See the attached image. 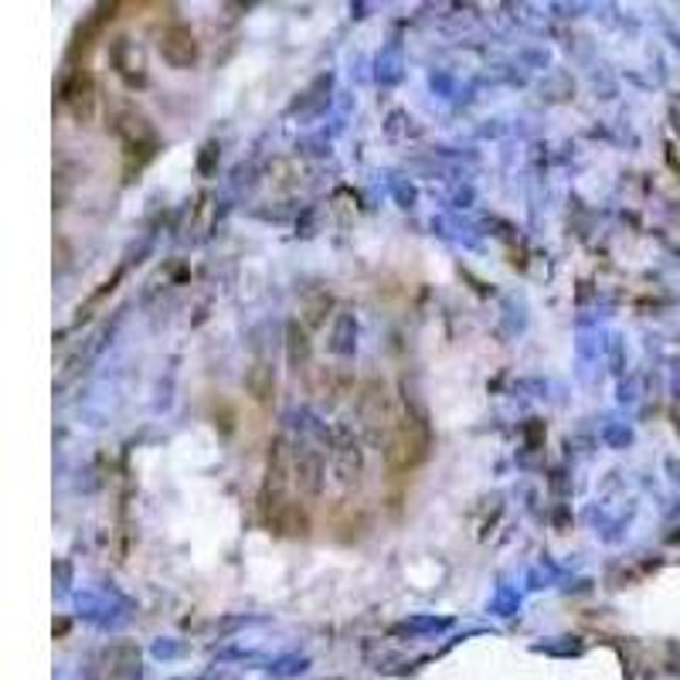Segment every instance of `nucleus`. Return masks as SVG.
<instances>
[{
    "mask_svg": "<svg viewBox=\"0 0 680 680\" xmlns=\"http://www.w3.org/2000/svg\"><path fill=\"white\" fill-rule=\"evenodd\" d=\"M425 449H429V433H425V425L422 422H405L399 436H394L391 442V466H399V470H412L425 460Z\"/></svg>",
    "mask_w": 680,
    "mask_h": 680,
    "instance_id": "f257e3e1",
    "label": "nucleus"
},
{
    "mask_svg": "<svg viewBox=\"0 0 680 680\" xmlns=\"http://www.w3.org/2000/svg\"><path fill=\"white\" fill-rule=\"evenodd\" d=\"M160 51H163V59L174 65H191L197 59V45L187 27H167L160 38Z\"/></svg>",
    "mask_w": 680,
    "mask_h": 680,
    "instance_id": "f03ea898",
    "label": "nucleus"
}]
</instances>
